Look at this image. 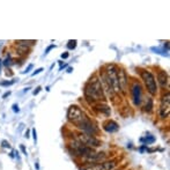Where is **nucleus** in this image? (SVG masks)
Returning <instances> with one entry per match:
<instances>
[{"instance_id": "f257e3e1", "label": "nucleus", "mask_w": 170, "mask_h": 170, "mask_svg": "<svg viewBox=\"0 0 170 170\" xmlns=\"http://www.w3.org/2000/svg\"><path fill=\"white\" fill-rule=\"evenodd\" d=\"M83 94H85L86 101L89 104H95V103L102 102V101L107 100V97L104 95V91H103L101 80L96 74L91 75L90 79L88 80V82L85 85Z\"/></svg>"}, {"instance_id": "f03ea898", "label": "nucleus", "mask_w": 170, "mask_h": 170, "mask_svg": "<svg viewBox=\"0 0 170 170\" xmlns=\"http://www.w3.org/2000/svg\"><path fill=\"white\" fill-rule=\"evenodd\" d=\"M139 74L140 78L145 83L147 91L152 96H155L158 94V83H156V79H155L154 74L149 71V70H145V68H140L139 70Z\"/></svg>"}, {"instance_id": "7ed1b4c3", "label": "nucleus", "mask_w": 170, "mask_h": 170, "mask_svg": "<svg viewBox=\"0 0 170 170\" xmlns=\"http://www.w3.org/2000/svg\"><path fill=\"white\" fill-rule=\"evenodd\" d=\"M104 73L107 75L108 81L111 85V88L115 94H120V89H119L118 83V66L116 64H108L104 67Z\"/></svg>"}, {"instance_id": "20e7f679", "label": "nucleus", "mask_w": 170, "mask_h": 170, "mask_svg": "<svg viewBox=\"0 0 170 170\" xmlns=\"http://www.w3.org/2000/svg\"><path fill=\"white\" fill-rule=\"evenodd\" d=\"M68 150L71 152V154L75 158H85L87 155H89L94 149H91L89 147L85 146L82 143H80L78 140H75L74 138L72 139L71 141H68L67 143Z\"/></svg>"}, {"instance_id": "39448f33", "label": "nucleus", "mask_w": 170, "mask_h": 170, "mask_svg": "<svg viewBox=\"0 0 170 170\" xmlns=\"http://www.w3.org/2000/svg\"><path fill=\"white\" fill-rule=\"evenodd\" d=\"M87 118H88V116L83 112V110L79 107V105L73 104V105H71V107L68 108V110H67L68 122L72 123V124H74L76 127L79 126L80 124H82Z\"/></svg>"}, {"instance_id": "423d86ee", "label": "nucleus", "mask_w": 170, "mask_h": 170, "mask_svg": "<svg viewBox=\"0 0 170 170\" xmlns=\"http://www.w3.org/2000/svg\"><path fill=\"white\" fill-rule=\"evenodd\" d=\"M75 140H78L80 143H82L85 146L89 147L91 149H95L97 147H100L102 143L100 141L99 139L94 137V135H90V134H87V133H83V132H79V133H76L74 137Z\"/></svg>"}, {"instance_id": "0eeeda50", "label": "nucleus", "mask_w": 170, "mask_h": 170, "mask_svg": "<svg viewBox=\"0 0 170 170\" xmlns=\"http://www.w3.org/2000/svg\"><path fill=\"white\" fill-rule=\"evenodd\" d=\"M117 164V160H104L100 163L86 164L81 168V170H115Z\"/></svg>"}, {"instance_id": "6e6552de", "label": "nucleus", "mask_w": 170, "mask_h": 170, "mask_svg": "<svg viewBox=\"0 0 170 170\" xmlns=\"http://www.w3.org/2000/svg\"><path fill=\"white\" fill-rule=\"evenodd\" d=\"M170 112V93L166 91L161 96V102H160V108H158V116L160 118L167 119L169 117Z\"/></svg>"}, {"instance_id": "1a4fd4ad", "label": "nucleus", "mask_w": 170, "mask_h": 170, "mask_svg": "<svg viewBox=\"0 0 170 170\" xmlns=\"http://www.w3.org/2000/svg\"><path fill=\"white\" fill-rule=\"evenodd\" d=\"M131 95H132V101L134 103V105L139 107L143 102V87L137 81H134L131 86Z\"/></svg>"}, {"instance_id": "9d476101", "label": "nucleus", "mask_w": 170, "mask_h": 170, "mask_svg": "<svg viewBox=\"0 0 170 170\" xmlns=\"http://www.w3.org/2000/svg\"><path fill=\"white\" fill-rule=\"evenodd\" d=\"M118 83L120 93H125L129 86V76L124 68H118Z\"/></svg>"}, {"instance_id": "9b49d317", "label": "nucleus", "mask_w": 170, "mask_h": 170, "mask_svg": "<svg viewBox=\"0 0 170 170\" xmlns=\"http://www.w3.org/2000/svg\"><path fill=\"white\" fill-rule=\"evenodd\" d=\"M156 79H158V85H160L162 88H168V87H169V74H168L166 71L160 70V71L158 72Z\"/></svg>"}, {"instance_id": "f8f14e48", "label": "nucleus", "mask_w": 170, "mask_h": 170, "mask_svg": "<svg viewBox=\"0 0 170 170\" xmlns=\"http://www.w3.org/2000/svg\"><path fill=\"white\" fill-rule=\"evenodd\" d=\"M93 108H94V110H95L96 112H99V114H103V115H105V116H109L111 114L110 107L108 105L107 103H104V102L95 103Z\"/></svg>"}, {"instance_id": "ddd939ff", "label": "nucleus", "mask_w": 170, "mask_h": 170, "mask_svg": "<svg viewBox=\"0 0 170 170\" xmlns=\"http://www.w3.org/2000/svg\"><path fill=\"white\" fill-rule=\"evenodd\" d=\"M103 130L108 132V133H114V132H117L119 130V125L115 120L112 119H109L107 122L103 124Z\"/></svg>"}, {"instance_id": "4468645a", "label": "nucleus", "mask_w": 170, "mask_h": 170, "mask_svg": "<svg viewBox=\"0 0 170 170\" xmlns=\"http://www.w3.org/2000/svg\"><path fill=\"white\" fill-rule=\"evenodd\" d=\"M153 108H154V104H153V99L152 97H148L146 101V104L143 107V110L146 111L147 114H150L153 111Z\"/></svg>"}, {"instance_id": "2eb2a0df", "label": "nucleus", "mask_w": 170, "mask_h": 170, "mask_svg": "<svg viewBox=\"0 0 170 170\" xmlns=\"http://www.w3.org/2000/svg\"><path fill=\"white\" fill-rule=\"evenodd\" d=\"M12 64H13L12 57L8 55L7 57H6V59L4 60V66H6V67H9V66H12Z\"/></svg>"}, {"instance_id": "dca6fc26", "label": "nucleus", "mask_w": 170, "mask_h": 170, "mask_svg": "<svg viewBox=\"0 0 170 170\" xmlns=\"http://www.w3.org/2000/svg\"><path fill=\"white\" fill-rule=\"evenodd\" d=\"M76 41L75 40H71V41H68V43H67V49L68 50H74L75 48H76Z\"/></svg>"}, {"instance_id": "f3484780", "label": "nucleus", "mask_w": 170, "mask_h": 170, "mask_svg": "<svg viewBox=\"0 0 170 170\" xmlns=\"http://www.w3.org/2000/svg\"><path fill=\"white\" fill-rule=\"evenodd\" d=\"M1 146L4 147V148H11V145H9V143H8V141H6V140H2V141H1Z\"/></svg>"}, {"instance_id": "a211bd4d", "label": "nucleus", "mask_w": 170, "mask_h": 170, "mask_svg": "<svg viewBox=\"0 0 170 170\" xmlns=\"http://www.w3.org/2000/svg\"><path fill=\"white\" fill-rule=\"evenodd\" d=\"M13 83H14V81H1L0 86H11Z\"/></svg>"}, {"instance_id": "6ab92c4d", "label": "nucleus", "mask_w": 170, "mask_h": 170, "mask_svg": "<svg viewBox=\"0 0 170 170\" xmlns=\"http://www.w3.org/2000/svg\"><path fill=\"white\" fill-rule=\"evenodd\" d=\"M42 71H43V68L41 67V68H38V70H36V71L34 72V73H32V76H35L36 74H38V73H41Z\"/></svg>"}, {"instance_id": "aec40b11", "label": "nucleus", "mask_w": 170, "mask_h": 170, "mask_svg": "<svg viewBox=\"0 0 170 170\" xmlns=\"http://www.w3.org/2000/svg\"><path fill=\"white\" fill-rule=\"evenodd\" d=\"M41 90H42V87H37L35 90H34V93H32V94H34V95H37V94H38Z\"/></svg>"}, {"instance_id": "412c9836", "label": "nucleus", "mask_w": 170, "mask_h": 170, "mask_svg": "<svg viewBox=\"0 0 170 170\" xmlns=\"http://www.w3.org/2000/svg\"><path fill=\"white\" fill-rule=\"evenodd\" d=\"M13 111L14 112H19V107L16 104H13Z\"/></svg>"}, {"instance_id": "4be33fe9", "label": "nucleus", "mask_w": 170, "mask_h": 170, "mask_svg": "<svg viewBox=\"0 0 170 170\" xmlns=\"http://www.w3.org/2000/svg\"><path fill=\"white\" fill-rule=\"evenodd\" d=\"M32 67H34V66H32V64H30V65H29V66H28V68H27V70H26V71H23V73H28V72L30 71V70H32Z\"/></svg>"}, {"instance_id": "5701e85b", "label": "nucleus", "mask_w": 170, "mask_h": 170, "mask_svg": "<svg viewBox=\"0 0 170 170\" xmlns=\"http://www.w3.org/2000/svg\"><path fill=\"white\" fill-rule=\"evenodd\" d=\"M68 52H65V53H63V55H61V58H63V59H66V58H68Z\"/></svg>"}, {"instance_id": "b1692460", "label": "nucleus", "mask_w": 170, "mask_h": 170, "mask_svg": "<svg viewBox=\"0 0 170 170\" xmlns=\"http://www.w3.org/2000/svg\"><path fill=\"white\" fill-rule=\"evenodd\" d=\"M55 48V45H50V46H49L48 49H46V51H45V55H48L49 53V51H50V50H51V49H53Z\"/></svg>"}, {"instance_id": "393cba45", "label": "nucleus", "mask_w": 170, "mask_h": 170, "mask_svg": "<svg viewBox=\"0 0 170 170\" xmlns=\"http://www.w3.org/2000/svg\"><path fill=\"white\" fill-rule=\"evenodd\" d=\"M32 134H34V140L36 141V139H37V137H36V131L32 130Z\"/></svg>"}, {"instance_id": "a878e982", "label": "nucleus", "mask_w": 170, "mask_h": 170, "mask_svg": "<svg viewBox=\"0 0 170 170\" xmlns=\"http://www.w3.org/2000/svg\"><path fill=\"white\" fill-rule=\"evenodd\" d=\"M9 94H11V91H7V93H5L4 95H2V97H4V99H5V97H7V96L9 95Z\"/></svg>"}, {"instance_id": "bb28decb", "label": "nucleus", "mask_w": 170, "mask_h": 170, "mask_svg": "<svg viewBox=\"0 0 170 170\" xmlns=\"http://www.w3.org/2000/svg\"><path fill=\"white\" fill-rule=\"evenodd\" d=\"M72 71H73V68H72V67H68L67 68V72H68V73H71Z\"/></svg>"}, {"instance_id": "cd10ccee", "label": "nucleus", "mask_w": 170, "mask_h": 170, "mask_svg": "<svg viewBox=\"0 0 170 170\" xmlns=\"http://www.w3.org/2000/svg\"><path fill=\"white\" fill-rule=\"evenodd\" d=\"M1 61H2V60H0V67H1Z\"/></svg>"}]
</instances>
